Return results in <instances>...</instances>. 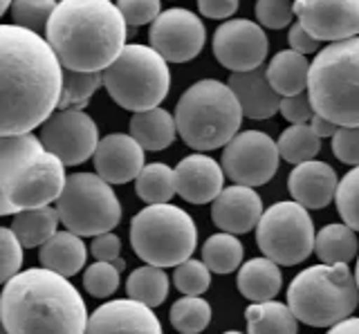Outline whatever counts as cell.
Returning a JSON list of instances; mask_svg holds the SVG:
<instances>
[{"label": "cell", "instance_id": "29", "mask_svg": "<svg viewBox=\"0 0 359 334\" xmlns=\"http://www.w3.org/2000/svg\"><path fill=\"white\" fill-rule=\"evenodd\" d=\"M357 231L348 225H328L317 233L314 253L323 265L351 263L357 256Z\"/></svg>", "mask_w": 359, "mask_h": 334}, {"label": "cell", "instance_id": "25", "mask_svg": "<svg viewBox=\"0 0 359 334\" xmlns=\"http://www.w3.org/2000/svg\"><path fill=\"white\" fill-rule=\"evenodd\" d=\"M130 135L142 144L144 151H164L175 141V117L164 108L135 113L130 119Z\"/></svg>", "mask_w": 359, "mask_h": 334}, {"label": "cell", "instance_id": "13", "mask_svg": "<svg viewBox=\"0 0 359 334\" xmlns=\"http://www.w3.org/2000/svg\"><path fill=\"white\" fill-rule=\"evenodd\" d=\"M41 141L65 166H79L95 158L99 128L83 110H56L41 126Z\"/></svg>", "mask_w": 359, "mask_h": 334}, {"label": "cell", "instance_id": "31", "mask_svg": "<svg viewBox=\"0 0 359 334\" xmlns=\"http://www.w3.org/2000/svg\"><path fill=\"white\" fill-rule=\"evenodd\" d=\"M126 294L128 298L140 300V303L149 307L162 305L168 296V276L164 274L162 267H137L126 281Z\"/></svg>", "mask_w": 359, "mask_h": 334}, {"label": "cell", "instance_id": "20", "mask_svg": "<svg viewBox=\"0 0 359 334\" xmlns=\"http://www.w3.org/2000/svg\"><path fill=\"white\" fill-rule=\"evenodd\" d=\"M224 171L209 155H189L175 166V186L177 195L191 204L213 202L224 188Z\"/></svg>", "mask_w": 359, "mask_h": 334}, {"label": "cell", "instance_id": "52", "mask_svg": "<svg viewBox=\"0 0 359 334\" xmlns=\"http://www.w3.org/2000/svg\"><path fill=\"white\" fill-rule=\"evenodd\" d=\"M355 278H357V287H359V260H357V270H355Z\"/></svg>", "mask_w": 359, "mask_h": 334}, {"label": "cell", "instance_id": "6", "mask_svg": "<svg viewBox=\"0 0 359 334\" xmlns=\"http://www.w3.org/2000/svg\"><path fill=\"white\" fill-rule=\"evenodd\" d=\"M308 97L319 117L337 126H359V36L317 52L310 63Z\"/></svg>", "mask_w": 359, "mask_h": 334}, {"label": "cell", "instance_id": "35", "mask_svg": "<svg viewBox=\"0 0 359 334\" xmlns=\"http://www.w3.org/2000/svg\"><path fill=\"white\" fill-rule=\"evenodd\" d=\"M101 85H104V74L101 72L65 70L59 110H83V106L90 102V97H93Z\"/></svg>", "mask_w": 359, "mask_h": 334}, {"label": "cell", "instance_id": "41", "mask_svg": "<svg viewBox=\"0 0 359 334\" xmlns=\"http://www.w3.org/2000/svg\"><path fill=\"white\" fill-rule=\"evenodd\" d=\"M0 278L7 283L16 274H20L22 267V244L16 238V233L9 227L0 229Z\"/></svg>", "mask_w": 359, "mask_h": 334}, {"label": "cell", "instance_id": "45", "mask_svg": "<svg viewBox=\"0 0 359 334\" xmlns=\"http://www.w3.org/2000/svg\"><path fill=\"white\" fill-rule=\"evenodd\" d=\"M119 251H121V240L115 233H101L93 240L90 244V253L95 256V260L99 263H115L119 258Z\"/></svg>", "mask_w": 359, "mask_h": 334}, {"label": "cell", "instance_id": "50", "mask_svg": "<svg viewBox=\"0 0 359 334\" xmlns=\"http://www.w3.org/2000/svg\"><path fill=\"white\" fill-rule=\"evenodd\" d=\"M11 5H14V0H3V5H0V9H3V12H0V14L9 12V9H11Z\"/></svg>", "mask_w": 359, "mask_h": 334}, {"label": "cell", "instance_id": "33", "mask_svg": "<svg viewBox=\"0 0 359 334\" xmlns=\"http://www.w3.org/2000/svg\"><path fill=\"white\" fill-rule=\"evenodd\" d=\"M276 144H278L280 160H285L290 164H297V166L312 162L321 151V137L312 130L310 124L285 128L283 132H280Z\"/></svg>", "mask_w": 359, "mask_h": 334}, {"label": "cell", "instance_id": "18", "mask_svg": "<svg viewBox=\"0 0 359 334\" xmlns=\"http://www.w3.org/2000/svg\"><path fill=\"white\" fill-rule=\"evenodd\" d=\"M95 171L108 184H126L137 180L144 171V148L133 135L112 132L99 141L95 153Z\"/></svg>", "mask_w": 359, "mask_h": 334}, {"label": "cell", "instance_id": "44", "mask_svg": "<svg viewBox=\"0 0 359 334\" xmlns=\"http://www.w3.org/2000/svg\"><path fill=\"white\" fill-rule=\"evenodd\" d=\"M280 115H283L292 126H301V124H310L317 115L312 102L308 95H294V97H283L280 102Z\"/></svg>", "mask_w": 359, "mask_h": 334}, {"label": "cell", "instance_id": "40", "mask_svg": "<svg viewBox=\"0 0 359 334\" xmlns=\"http://www.w3.org/2000/svg\"><path fill=\"white\" fill-rule=\"evenodd\" d=\"M258 25L267 29H283L294 18V3L292 0H256Z\"/></svg>", "mask_w": 359, "mask_h": 334}, {"label": "cell", "instance_id": "19", "mask_svg": "<svg viewBox=\"0 0 359 334\" xmlns=\"http://www.w3.org/2000/svg\"><path fill=\"white\" fill-rule=\"evenodd\" d=\"M263 200L252 186L231 184L211 202V220L224 233H247L263 218Z\"/></svg>", "mask_w": 359, "mask_h": 334}, {"label": "cell", "instance_id": "2", "mask_svg": "<svg viewBox=\"0 0 359 334\" xmlns=\"http://www.w3.org/2000/svg\"><path fill=\"white\" fill-rule=\"evenodd\" d=\"M88 319L79 289L45 267L16 274L0 296L5 334H86Z\"/></svg>", "mask_w": 359, "mask_h": 334}, {"label": "cell", "instance_id": "7", "mask_svg": "<svg viewBox=\"0 0 359 334\" xmlns=\"http://www.w3.org/2000/svg\"><path fill=\"white\" fill-rule=\"evenodd\" d=\"M357 303L359 287L348 263L308 267L287 287L292 314L310 328H332L351 319Z\"/></svg>", "mask_w": 359, "mask_h": 334}, {"label": "cell", "instance_id": "4", "mask_svg": "<svg viewBox=\"0 0 359 334\" xmlns=\"http://www.w3.org/2000/svg\"><path fill=\"white\" fill-rule=\"evenodd\" d=\"M65 164L43 146L41 137H0V214L50 207L65 188Z\"/></svg>", "mask_w": 359, "mask_h": 334}, {"label": "cell", "instance_id": "22", "mask_svg": "<svg viewBox=\"0 0 359 334\" xmlns=\"http://www.w3.org/2000/svg\"><path fill=\"white\" fill-rule=\"evenodd\" d=\"M227 85L233 90V95L238 97L245 117L263 121L280 113L283 97H280L272 88V83H269L267 70L258 68L252 72H231Z\"/></svg>", "mask_w": 359, "mask_h": 334}, {"label": "cell", "instance_id": "48", "mask_svg": "<svg viewBox=\"0 0 359 334\" xmlns=\"http://www.w3.org/2000/svg\"><path fill=\"white\" fill-rule=\"evenodd\" d=\"M310 126H312V130L317 132V135H319L321 139H325V137H334V135H337V130H339V126L332 124V121H328V119L319 117V115H314V119L310 121Z\"/></svg>", "mask_w": 359, "mask_h": 334}, {"label": "cell", "instance_id": "37", "mask_svg": "<svg viewBox=\"0 0 359 334\" xmlns=\"http://www.w3.org/2000/svg\"><path fill=\"white\" fill-rule=\"evenodd\" d=\"M334 202L344 225H348L353 231H359V166L341 177Z\"/></svg>", "mask_w": 359, "mask_h": 334}, {"label": "cell", "instance_id": "16", "mask_svg": "<svg viewBox=\"0 0 359 334\" xmlns=\"http://www.w3.org/2000/svg\"><path fill=\"white\" fill-rule=\"evenodd\" d=\"M294 16L317 41L359 36V0H294Z\"/></svg>", "mask_w": 359, "mask_h": 334}, {"label": "cell", "instance_id": "27", "mask_svg": "<svg viewBox=\"0 0 359 334\" xmlns=\"http://www.w3.org/2000/svg\"><path fill=\"white\" fill-rule=\"evenodd\" d=\"M59 211L52 207H41V209H29L20 211L14 216V222L9 225V229L16 233V238L20 240L22 247H43L52 236H56L59 229Z\"/></svg>", "mask_w": 359, "mask_h": 334}, {"label": "cell", "instance_id": "49", "mask_svg": "<svg viewBox=\"0 0 359 334\" xmlns=\"http://www.w3.org/2000/svg\"><path fill=\"white\" fill-rule=\"evenodd\" d=\"M328 334H359V316H351L341 323H337L328 330Z\"/></svg>", "mask_w": 359, "mask_h": 334}, {"label": "cell", "instance_id": "47", "mask_svg": "<svg viewBox=\"0 0 359 334\" xmlns=\"http://www.w3.org/2000/svg\"><path fill=\"white\" fill-rule=\"evenodd\" d=\"M238 5L241 0H198V9L202 16L213 18V20H222V18H229L238 12Z\"/></svg>", "mask_w": 359, "mask_h": 334}, {"label": "cell", "instance_id": "1", "mask_svg": "<svg viewBox=\"0 0 359 334\" xmlns=\"http://www.w3.org/2000/svg\"><path fill=\"white\" fill-rule=\"evenodd\" d=\"M63 74L48 39L14 23L0 25V137L25 135L54 115Z\"/></svg>", "mask_w": 359, "mask_h": 334}, {"label": "cell", "instance_id": "10", "mask_svg": "<svg viewBox=\"0 0 359 334\" xmlns=\"http://www.w3.org/2000/svg\"><path fill=\"white\" fill-rule=\"evenodd\" d=\"M61 225L76 236L110 233L121 220V204L104 177L97 173H72L56 200Z\"/></svg>", "mask_w": 359, "mask_h": 334}, {"label": "cell", "instance_id": "5", "mask_svg": "<svg viewBox=\"0 0 359 334\" xmlns=\"http://www.w3.org/2000/svg\"><path fill=\"white\" fill-rule=\"evenodd\" d=\"M175 124L182 141L194 151H216L238 135L243 108L222 81L205 79L189 88L175 106Z\"/></svg>", "mask_w": 359, "mask_h": 334}, {"label": "cell", "instance_id": "23", "mask_svg": "<svg viewBox=\"0 0 359 334\" xmlns=\"http://www.w3.org/2000/svg\"><path fill=\"white\" fill-rule=\"evenodd\" d=\"M88 258V247L72 231H59L39 249V260L45 270L70 278L83 270Z\"/></svg>", "mask_w": 359, "mask_h": 334}, {"label": "cell", "instance_id": "38", "mask_svg": "<svg viewBox=\"0 0 359 334\" xmlns=\"http://www.w3.org/2000/svg\"><path fill=\"white\" fill-rule=\"evenodd\" d=\"M173 283L177 287V292H182L184 296H200L211 285V270L202 260L189 258L187 263L175 267Z\"/></svg>", "mask_w": 359, "mask_h": 334}, {"label": "cell", "instance_id": "26", "mask_svg": "<svg viewBox=\"0 0 359 334\" xmlns=\"http://www.w3.org/2000/svg\"><path fill=\"white\" fill-rule=\"evenodd\" d=\"M267 79L280 97L301 95L308 88L310 63L306 54L294 50H280L267 65Z\"/></svg>", "mask_w": 359, "mask_h": 334}, {"label": "cell", "instance_id": "30", "mask_svg": "<svg viewBox=\"0 0 359 334\" xmlns=\"http://www.w3.org/2000/svg\"><path fill=\"white\" fill-rule=\"evenodd\" d=\"M135 193L146 204H168L177 193L175 186V169L162 162L146 164L140 177L135 180Z\"/></svg>", "mask_w": 359, "mask_h": 334}, {"label": "cell", "instance_id": "28", "mask_svg": "<svg viewBox=\"0 0 359 334\" xmlns=\"http://www.w3.org/2000/svg\"><path fill=\"white\" fill-rule=\"evenodd\" d=\"M247 334H297V316L292 314L290 305L278 300L267 303H252L245 309Z\"/></svg>", "mask_w": 359, "mask_h": 334}, {"label": "cell", "instance_id": "43", "mask_svg": "<svg viewBox=\"0 0 359 334\" xmlns=\"http://www.w3.org/2000/svg\"><path fill=\"white\" fill-rule=\"evenodd\" d=\"M332 153L339 162L359 166V126H339L332 137Z\"/></svg>", "mask_w": 359, "mask_h": 334}, {"label": "cell", "instance_id": "15", "mask_svg": "<svg viewBox=\"0 0 359 334\" xmlns=\"http://www.w3.org/2000/svg\"><path fill=\"white\" fill-rule=\"evenodd\" d=\"M213 57L231 72L258 70L267 59L265 29L247 18L227 20L213 34Z\"/></svg>", "mask_w": 359, "mask_h": 334}, {"label": "cell", "instance_id": "36", "mask_svg": "<svg viewBox=\"0 0 359 334\" xmlns=\"http://www.w3.org/2000/svg\"><path fill=\"white\" fill-rule=\"evenodd\" d=\"M56 5L59 3H54V0H14L9 14L14 25L32 29L39 34L41 29H48Z\"/></svg>", "mask_w": 359, "mask_h": 334}, {"label": "cell", "instance_id": "21", "mask_svg": "<svg viewBox=\"0 0 359 334\" xmlns=\"http://www.w3.org/2000/svg\"><path fill=\"white\" fill-rule=\"evenodd\" d=\"M287 188L294 202H299L301 207L323 209L334 200L339 180H337V173L330 164L312 160L294 166V171L287 177Z\"/></svg>", "mask_w": 359, "mask_h": 334}, {"label": "cell", "instance_id": "8", "mask_svg": "<svg viewBox=\"0 0 359 334\" xmlns=\"http://www.w3.org/2000/svg\"><path fill=\"white\" fill-rule=\"evenodd\" d=\"M130 244L146 265L177 267L196 251L198 227L175 204H149L130 220Z\"/></svg>", "mask_w": 359, "mask_h": 334}, {"label": "cell", "instance_id": "39", "mask_svg": "<svg viewBox=\"0 0 359 334\" xmlns=\"http://www.w3.org/2000/svg\"><path fill=\"white\" fill-rule=\"evenodd\" d=\"M119 270L112 263H93L83 272V287L90 296L106 298L119 289Z\"/></svg>", "mask_w": 359, "mask_h": 334}, {"label": "cell", "instance_id": "12", "mask_svg": "<svg viewBox=\"0 0 359 334\" xmlns=\"http://www.w3.org/2000/svg\"><path fill=\"white\" fill-rule=\"evenodd\" d=\"M278 144L263 130L238 132L222 151V171L233 184L263 186L278 171Z\"/></svg>", "mask_w": 359, "mask_h": 334}, {"label": "cell", "instance_id": "34", "mask_svg": "<svg viewBox=\"0 0 359 334\" xmlns=\"http://www.w3.org/2000/svg\"><path fill=\"white\" fill-rule=\"evenodd\" d=\"M168 316L180 334H200L211 323V305L200 296H184L171 305Z\"/></svg>", "mask_w": 359, "mask_h": 334}, {"label": "cell", "instance_id": "9", "mask_svg": "<svg viewBox=\"0 0 359 334\" xmlns=\"http://www.w3.org/2000/svg\"><path fill=\"white\" fill-rule=\"evenodd\" d=\"M168 61L151 46H126L117 61L104 70V88L119 108L130 113L160 108L171 90Z\"/></svg>", "mask_w": 359, "mask_h": 334}, {"label": "cell", "instance_id": "51", "mask_svg": "<svg viewBox=\"0 0 359 334\" xmlns=\"http://www.w3.org/2000/svg\"><path fill=\"white\" fill-rule=\"evenodd\" d=\"M112 265H115V267H117V270H119V272L123 270V267H126V263H123L121 258H117V260H115V263H112Z\"/></svg>", "mask_w": 359, "mask_h": 334}, {"label": "cell", "instance_id": "14", "mask_svg": "<svg viewBox=\"0 0 359 334\" xmlns=\"http://www.w3.org/2000/svg\"><path fill=\"white\" fill-rule=\"evenodd\" d=\"M207 29L189 9H166L149 29V43L168 63L194 61L205 48Z\"/></svg>", "mask_w": 359, "mask_h": 334}, {"label": "cell", "instance_id": "42", "mask_svg": "<svg viewBox=\"0 0 359 334\" xmlns=\"http://www.w3.org/2000/svg\"><path fill=\"white\" fill-rule=\"evenodd\" d=\"M117 7L128 25L140 27L146 23H155L160 16V0H117Z\"/></svg>", "mask_w": 359, "mask_h": 334}, {"label": "cell", "instance_id": "11", "mask_svg": "<svg viewBox=\"0 0 359 334\" xmlns=\"http://www.w3.org/2000/svg\"><path fill=\"white\" fill-rule=\"evenodd\" d=\"M256 242L263 256L276 265H299L314 251L317 233L306 207L299 202H276L256 227Z\"/></svg>", "mask_w": 359, "mask_h": 334}, {"label": "cell", "instance_id": "3", "mask_svg": "<svg viewBox=\"0 0 359 334\" xmlns=\"http://www.w3.org/2000/svg\"><path fill=\"white\" fill-rule=\"evenodd\" d=\"M126 25L112 0H61L45 36L65 70L104 72L126 48Z\"/></svg>", "mask_w": 359, "mask_h": 334}, {"label": "cell", "instance_id": "53", "mask_svg": "<svg viewBox=\"0 0 359 334\" xmlns=\"http://www.w3.org/2000/svg\"><path fill=\"white\" fill-rule=\"evenodd\" d=\"M222 334H243V332H236V330H229V332H222Z\"/></svg>", "mask_w": 359, "mask_h": 334}, {"label": "cell", "instance_id": "32", "mask_svg": "<svg viewBox=\"0 0 359 334\" xmlns=\"http://www.w3.org/2000/svg\"><path fill=\"white\" fill-rule=\"evenodd\" d=\"M243 256L245 249L233 233H216V236H209L207 242L202 244V263L213 274H231L233 270H238Z\"/></svg>", "mask_w": 359, "mask_h": 334}, {"label": "cell", "instance_id": "24", "mask_svg": "<svg viewBox=\"0 0 359 334\" xmlns=\"http://www.w3.org/2000/svg\"><path fill=\"white\" fill-rule=\"evenodd\" d=\"M283 285V276L274 260L267 256L247 260L238 272V289L252 303H267L272 300Z\"/></svg>", "mask_w": 359, "mask_h": 334}, {"label": "cell", "instance_id": "46", "mask_svg": "<svg viewBox=\"0 0 359 334\" xmlns=\"http://www.w3.org/2000/svg\"><path fill=\"white\" fill-rule=\"evenodd\" d=\"M287 41H290V50H294L299 54H306V57H308V54L319 52V46H321V41L314 39L301 23H294L290 27Z\"/></svg>", "mask_w": 359, "mask_h": 334}, {"label": "cell", "instance_id": "17", "mask_svg": "<svg viewBox=\"0 0 359 334\" xmlns=\"http://www.w3.org/2000/svg\"><path fill=\"white\" fill-rule=\"evenodd\" d=\"M86 334H164L153 307L133 298L99 305L88 319Z\"/></svg>", "mask_w": 359, "mask_h": 334}]
</instances>
